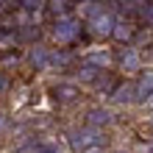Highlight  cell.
Segmentation results:
<instances>
[{"label": "cell", "instance_id": "obj_1", "mask_svg": "<svg viewBox=\"0 0 153 153\" xmlns=\"http://www.w3.org/2000/svg\"><path fill=\"white\" fill-rule=\"evenodd\" d=\"M78 36H81V20L64 14L53 22V42L56 45H73Z\"/></svg>", "mask_w": 153, "mask_h": 153}, {"label": "cell", "instance_id": "obj_2", "mask_svg": "<svg viewBox=\"0 0 153 153\" xmlns=\"http://www.w3.org/2000/svg\"><path fill=\"white\" fill-rule=\"evenodd\" d=\"M114 20H117V17H114L111 11H106V8H103V11L97 14V17H92V20L86 22V28L92 31L95 36H103V39H106V36H111V28H114Z\"/></svg>", "mask_w": 153, "mask_h": 153}, {"label": "cell", "instance_id": "obj_3", "mask_svg": "<svg viewBox=\"0 0 153 153\" xmlns=\"http://www.w3.org/2000/svg\"><path fill=\"white\" fill-rule=\"evenodd\" d=\"M100 139H103V134L97 128H84V131H73L70 134V142H73L75 150H86L92 145H100Z\"/></svg>", "mask_w": 153, "mask_h": 153}, {"label": "cell", "instance_id": "obj_4", "mask_svg": "<svg viewBox=\"0 0 153 153\" xmlns=\"http://www.w3.org/2000/svg\"><path fill=\"white\" fill-rule=\"evenodd\" d=\"M50 95L56 97L59 103H73V100H78L81 89H78L75 84H56V86L50 89Z\"/></svg>", "mask_w": 153, "mask_h": 153}, {"label": "cell", "instance_id": "obj_5", "mask_svg": "<svg viewBox=\"0 0 153 153\" xmlns=\"http://www.w3.org/2000/svg\"><path fill=\"white\" fill-rule=\"evenodd\" d=\"M100 11H103V3H100V0H81V3H75V14H78L75 20L84 17V20L89 22L92 17H97Z\"/></svg>", "mask_w": 153, "mask_h": 153}, {"label": "cell", "instance_id": "obj_6", "mask_svg": "<svg viewBox=\"0 0 153 153\" xmlns=\"http://www.w3.org/2000/svg\"><path fill=\"white\" fill-rule=\"evenodd\" d=\"M109 39L120 42V45L131 42V39H134V25L125 22V20H114V28H111V36H109Z\"/></svg>", "mask_w": 153, "mask_h": 153}, {"label": "cell", "instance_id": "obj_7", "mask_svg": "<svg viewBox=\"0 0 153 153\" xmlns=\"http://www.w3.org/2000/svg\"><path fill=\"white\" fill-rule=\"evenodd\" d=\"M153 95V73H145L134 84V100H148Z\"/></svg>", "mask_w": 153, "mask_h": 153}, {"label": "cell", "instance_id": "obj_8", "mask_svg": "<svg viewBox=\"0 0 153 153\" xmlns=\"http://www.w3.org/2000/svg\"><path fill=\"white\" fill-rule=\"evenodd\" d=\"M120 70H123V73H139V70H142L139 50H125L123 59H120Z\"/></svg>", "mask_w": 153, "mask_h": 153}, {"label": "cell", "instance_id": "obj_9", "mask_svg": "<svg viewBox=\"0 0 153 153\" xmlns=\"http://www.w3.org/2000/svg\"><path fill=\"white\" fill-rule=\"evenodd\" d=\"M86 123H89V128H100V125H109V123H111V111H109V109H89Z\"/></svg>", "mask_w": 153, "mask_h": 153}, {"label": "cell", "instance_id": "obj_10", "mask_svg": "<svg viewBox=\"0 0 153 153\" xmlns=\"http://www.w3.org/2000/svg\"><path fill=\"white\" fill-rule=\"evenodd\" d=\"M31 64L36 70H50V50L48 48H33L31 50Z\"/></svg>", "mask_w": 153, "mask_h": 153}, {"label": "cell", "instance_id": "obj_11", "mask_svg": "<svg viewBox=\"0 0 153 153\" xmlns=\"http://www.w3.org/2000/svg\"><path fill=\"white\" fill-rule=\"evenodd\" d=\"M100 75H103V70H97L92 64H81L78 67V81H84V84H97Z\"/></svg>", "mask_w": 153, "mask_h": 153}, {"label": "cell", "instance_id": "obj_12", "mask_svg": "<svg viewBox=\"0 0 153 153\" xmlns=\"http://www.w3.org/2000/svg\"><path fill=\"white\" fill-rule=\"evenodd\" d=\"M70 61H73V56L67 50H50V70H64L70 67Z\"/></svg>", "mask_w": 153, "mask_h": 153}, {"label": "cell", "instance_id": "obj_13", "mask_svg": "<svg viewBox=\"0 0 153 153\" xmlns=\"http://www.w3.org/2000/svg\"><path fill=\"white\" fill-rule=\"evenodd\" d=\"M109 61H111V56H109V53H106V50H103V53L97 50V53H89L84 64H92V67H97V70H103V67H109Z\"/></svg>", "mask_w": 153, "mask_h": 153}, {"label": "cell", "instance_id": "obj_14", "mask_svg": "<svg viewBox=\"0 0 153 153\" xmlns=\"http://www.w3.org/2000/svg\"><path fill=\"white\" fill-rule=\"evenodd\" d=\"M111 97H114L117 103H131L134 100V86H117Z\"/></svg>", "mask_w": 153, "mask_h": 153}, {"label": "cell", "instance_id": "obj_15", "mask_svg": "<svg viewBox=\"0 0 153 153\" xmlns=\"http://www.w3.org/2000/svg\"><path fill=\"white\" fill-rule=\"evenodd\" d=\"M17 8H22V11H31V14H36V8H45V3L48 0H14Z\"/></svg>", "mask_w": 153, "mask_h": 153}, {"label": "cell", "instance_id": "obj_16", "mask_svg": "<svg viewBox=\"0 0 153 153\" xmlns=\"http://www.w3.org/2000/svg\"><path fill=\"white\" fill-rule=\"evenodd\" d=\"M67 3H70V0H48V3H45V8H48L50 14L64 17V11H67Z\"/></svg>", "mask_w": 153, "mask_h": 153}, {"label": "cell", "instance_id": "obj_17", "mask_svg": "<svg viewBox=\"0 0 153 153\" xmlns=\"http://www.w3.org/2000/svg\"><path fill=\"white\" fill-rule=\"evenodd\" d=\"M0 11H17V3L14 0H0Z\"/></svg>", "mask_w": 153, "mask_h": 153}, {"label": "cell", "instance_id": "obj_18", "mask_svg": "<svg viewBox=\"0 0 153 153\" xmlns=\"http://www.w3.org/2000/svg\"><path fill=\"white\" fill-rule=\"evenodd\" d=\"M36 153H59V148H50V145H39Z\"/></svg>", "mask_w": 153, "mask_h": 153}, {"label": "cell", "instance_id": "obj_19", "mask_svg": "<svg viewBox=\"0 0 153 153\" xmlns=\"http://www.w3.org/2000/svg\"><path fill=\"white\" fill-rule=\"evenodd\" d=\"M81 153H106L103 145H92V148H86V150H81Z\"/></svg>", "mask_w": 153, "mask_h": 153}, {"label": "cell", "instance_id": "obj_20", "mask_svg": "<svg viewBox=\"0 0 153 153\" xmlns=\"http://www.w3.org/2000/svg\"><path fill=\"white\" fill-rule=\"evenodd\" d=\"M6 89V78H3V73H0V92Z\"/></svg>", "mask_w": 153, "mask_h": 153}, {"label": "cell", "instance_id": "obj_21", "mask_svg": "<svg viewBox=\"0 0 153 153\" xmlns=\"http://www.w3.org/2000/svg\"><path fill=\"white\" fill-rule=\"evenodd\" d=\"M148 103H150V106H153V95H150V97H148Z\"/></svg>", "mask_w": 153, "mask_h": 153}, {"label": "cell", "instance_id": "obj_22", "mask_svg": "<svg viewBox=\"0 0 153 153\" xmlns=\"http://www.w3.org/2000/svg\"><path fill=\"white\" fill-rule=\"evenodd\" d=\"M75 3H81V0H75Z\"/></svg>", "mask_w": 153, "mask_h": 153}, {"label": "cell", "instance_id": "obj_23", "mask_svg": "<svg viewBox=\"0 0 153 153\" xmlns=\"http://www.w3.org/2000/svg\"><path fill=\"white\" fill-rule=\"evenodd\" d=\"M120 153H123V150H120Z\"/></svg>", "mask_w": 153, "mask_h": 153}]
</instances>
